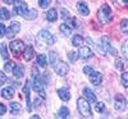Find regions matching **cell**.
Masks as SVG:
<instances>
[{
	"instance_id": "obj_1",
	"label": "cell",
	"mask_w": 128,
	"mask_h": 119,
	"mask_svg": "<svg viewBox=\"0 0 128 119\" xmlns=\"http://www.w3.org/2000/svg\"><path fill=\"white\" fill-rule=\"evenodd\" d=\"M98 19L100 20L102 24H108V23L112 22V19H113V12H112L110 5L102 4L100 6L99 12H98Z\"/></svg>"
},
{
	"instance_id": "obj_2",
	"label": "cell",
	"mask_w": 128,
	"mask_h": 119,
	"mask_svg": "<svg viewBox=\"0 0 128 119\" xmlns=\"http://www.w3.org/2000/svg\"><path fill=\"white\" fill-rule=\"evenodd\" d=\"M32 77H34L32 86H34L35 92H37V94L42 97V99H45L46 95H45V90H44V82L41 81L40 74H38V70H37L36 68H32Z\"/></svg>"
},
{
	"instance_id": "obj_3",
	"label": "cell",
	"mask_w": 128,
	"mask_h": 119,
	"mask_svg": "<svg viewBox=\"0 0 128 119\" xmlns=\"http://www.w3.org/2000/svg\"><path fill=\"white\" fill-rule=\"evenodd\" d=\"M77 108H78L80 114L83 118H91L92 116V112H91V108L88 105V101L84 97H80L77 100Z\"/></svg>"
},
{
	"instance_id": "obj_4",
	"label": "cell",
	"mask_w": 128,
	"mask_h": 119,
	"mask_svg": "<svg viewBox=\"0 0 128 119\" xmlns=\"http://www.w3.org/2000/svg\"><path fill=\"white\" fill-rule=\"evenodd\" d=\"M37 40L41 41L42 44H45V45H54L55 44V37L52 36L49 31H46V30H42V31L38 32Z\"/></svg>"
},
{
	"instance_id": "obj_5",
	"label": "cell",
	"mask_w": 128,
	"mask_h": 119,
	"mask_svg": "<svg viewBox=\"0 0 128 119\" xmlns=\"http://www.w3.org/2000/svg\"><path fill=\"white\" fill-rule=\"evenodd\" d=\"M127 105H128V101L126 99V96H123L122 94L115 95V97H114V108H115L116 112H124L127 109Z\"/></svg>"
},
{
	"instance_id": "obj_6",
	"label": "cell",
	"mask_w": 128,
	"mask_h": 119,
	"mask_svg": "<svg viewBox=\"0 0 128 119\" xmlns=\"http://www.w3.org/2000/svg\"><path fill=\"white\" fill-rule=\"evenodd\" d=\"M101 42H102L101 45H102V49H104L105 52L110 54V55H114V56L118 55V50L112 46V41H110V38L108 36H102L101 37Z\"/></svg>"
},
{
	"instance_id": "obj_7",
	"label": "cell",
	"mask_w": 128,
	"mask_h": 119,
	"mask_svg": "<svg viewBox=\"0 0 128 119\" xmlns=\"http://www.w3.org/2000/svg\"><path fill=\"white\" fill-rule=\"evenodd\" d=\"M9 48H10V51H12L14 55H20V54H23L26 46L23 44V41L20 40H14L9 44Z\"/></svg>"
},
{
	"instance_id": "obj_8",
	"label": "cell",
	"mask_w": 128,
	"mask_h": 119,
	"mask_svg": "<svg viewBox=\"0 0 128 119\" xmlns=\"http://www.w3.org/2000/svg\"><path fill=\"white\" fill-rule=\"evenodd\" d=\"M13 10L14 13L18 14V16H24L27 12H28V6H27V3L22 2V0H16L13 3Z\"/></svg>"
},
{
	"instance_id": "obj_9",
	"label": "cell",
	"mask_w": 128,
	"mask_h": 119,
	"mask_svg": "<svg viewBox=\"0 0 128 119\" xmlns=\"http://www.w3.org/2000/svg\"><path fill=\"white\" fill-rule=\"evenodd\" d=\"M54 70L56 72V74L59 76H67V73L69 72V67H68V64L67 63H64V62H58L55 63V66H54Z\"/></svg>"
},
{
	"instance_id": "obj_10",
	"label": "cell",
	"mask_w": 128,
	"mask_h": 119,
	"mask_svg": "<svg viewBox=\"0 0 128 119\" xmlns=\"http://www.w3.org/2000/svg\"><path fill=\"white\" fill-rule=\"evenodd\" d=\"M19 31H20V23L17 22V20H14V22H12V24L9 26V28H8V31H6L8 37H13V36H16Z\"/></svg>"
},
{
	"instance_id": "obj_11",
	"label": "cell",
	"mask_w": 128,
	"mask_h": 119,
	"mask_svg": "<svg viewBox=\"0 0 128 119\" xmlns=\"http://www.w3.org/2000/svg\"><path fill=\"white\" fill-rule=\"evenodd\" d=\"M88 77H90V82H91L94 86H96V87H98V86H100L101 82H102V74H101L100 72H95V70H94V73L90 74Z\"/></svg>"
},
{
	"instance_id": "obj_12",
	"label": "cell",
	"mask_w": 128,
	"mask_h": 119,
	"mask_svg": "<svg viewBox=\"0 0 128 119\" xmlns=\"http://www.w3.org/2000/svg\"><path fill=\"white\" fill-rule=\"evenodd\" d=\"M56 94L59 95L60 100H63V101H69V100H70V92H69V90H68L67 87L58 88Z\"/></svg>"
},
{
	"instance_id": "obj_13",
	"label": "cell",
	"mask_w": 128,
	"mask_h": 119,
	"mask_svg": "<svg viewBox=\"0 0 128 119\" xmlns=\"http://www.w3.org/2000/svg\"><path fill=\"white\" fill-rule=\"evenodd\" d=\"M83 95H84V99L88 101V104H96V95L87 87L83 88Z\"/></svg>"
},
{
	"instance_id": "obj_14",
	"label": "cell",
	"mask_w": 128,
	"mask_h": 119,
	"mask_svg": "<svg viewBox=\"0 0 128 119\" xmlns=\"http://www.w3.org/2000/svg\"><path fill=\"white\" fill-rule=\"evenodd\" d=\"M80 58L81 59H83V60H86V59H90V58H92V50L90 49V48H87V46H84V48H81L80 49Z\"/></svg>"
},
{
	"instance_id": "obj_15",
	"label": "cell",
	"mask_w": 128,
	"mask_h": 119,
	"mask_svg": "<svg viewBox=\"0 0 128 119\" xmlns=\"http://www.w3.org/2000/svg\"><path fill=\"white\" fill-rule=\"evenodd\" d=\"M23 94L26 95V105H27V112L32 110V106H31V100H30V82H26L24 87H23Z\"/></svg>"
},
{
	"instance_id": "obj_16",
	"label": "cell",
	"mask_w": 128,
	"mask_h": 119,
	"mask_svg": "<svg viewBox=\"0 0 128 119\" xmlns=\"http://www.w3.org/2000/svg\"><path fill=\"white\" fill-rule=\"evenodd\" d=\"M13 76L14 78H22L24 76V67L22 66V64H17V66H14L13 68Z\"/></svg>"
},
{
	"instance_id": "obj_17",
	"label": "cell",
	"mask_w": 128,
	"mask_h": 119,
	"mask_svg": "<svg viewBox=\"0 0 128 119\" xmlns=\"http://www.w3.org/2000/svg\"><path fill=\"white\" fill-rule=\"evenodd\" d=\"M77 10H78V13L82 14V16H88L90 14V9H88L87 4L84 3V2L77 3Z\"/></svg>"
},
{
	"instance_id": "obj_18",
	"label": "cell",
	"mask_w": 128,
	"mask_h": 119,
	"mask_svg": "<svg viewBox=\"0 0 128 119\" xmlns=\"http://www.w3.org/2000/svg\"><path fill=\"white\" fill-rule=\"evenodd\" d=\"M34 56H35V50H34V48H32V46H27V48L24 49V51H23V58H24V60L28 62V60H31Z\"/></svg>"
},
{
	"instance_id": "obj_19",
	"label": "cell",
	"mask_w": 128,
	"mask_h": 119,
	"mask_svg": "<svg viewBox=\"0 0 128 119\" xmlns=\"http://www.w3.org/2000/svg\"><path fill=\"white\" fill-rule=\"evenodd\" d=\"M2 96L4 97L5 100L13 99V96H14V90H13L12 87H5V88L2 91Z\"/></svg>"
},
{
	"instance_id": "obj_20",
	"label": "cell",
	"mask_w": 128,
	"mask_h": 119,
	"mask_svg": "<svg viewBox=\"0 0 128 119\" xmlns=\"http://www.w3.org/2000/svg\"><path fill=\"white\" fill-rule=\"evenodd\" d=\"M58 18V13H56V9L54 8H51L48 10V13H46V19L49 20V22H55Z\"/></svg>"
},
{
	"instance_id": "obj_21",
	"label": "cell",
	"mask_w": 128,
	"mask_h": 119,
	"mask_svg": "<svg viewBox=\"0 0 128 119\" xmlns=\"http://www.w3.org/2000/svg\"><path fill=\"white\" fill-rule=\"evenodd\" d=\"M36 62L40 67H46L48 66V58L45 54H40V55L36 56Z\"/></svg>"
},
{
	"instance_id": "obj_22",
	"label": "cell",
	"mask_w": 128,
	"mask_h": 119,
	"mask_svg": "<svg viewBox=\"0 0 128 119\" xmlns=\"http://www.w3.org/2000/svg\"><path fill=\"white\" fill-rule=\"evenodd\" d=\"M20 110H22V108H20V105L18 102H12L10 104V113H12L13 115H18L20 113Z\"/></svg>"
},
{
	"instance_id": "obj_23",
	"label": "cell",
	"mask_w": 128,
	"mask_h": 119,
	"mask_svg": "<svg viewBox=\"0 0 128 119\" xmlns=\"http://www.w3.org/2000/svg\"><path fill=\"white\" fill-rule=\"evenodd\" d=\"M59 30H60V32H62L64 36H69L70 32H72V28H70L67 23H62L60 27H59Z\"/></svg>"
},
{
	"instance_id": "obj_24",
	"label": "cell",
	"mask_w": 128,
	"mask_h": 119,
	"mask_svg": "<svg viewBox=\"0 0 128 119\" xmlns=\"http://www.w3.org/2000/svg\"><path fill=\"white\" fill-rule=\"evenodd\" d=\"M82 42H83V37L80 36V35H74L72 37V45L73 46H81Z\"/></svg>"
},
{
	"instance_id": "obj_25",
	"label": "cell",
	"mask_w": 128,
	"mask_h": 119,
	"mask_svg": "<svg viewBox=\"0 0 128 119\" xmlns=\"http://www.w3.org/2000/svg\"><path fill=\"white\" fill-rule=\"evenodd\" d=\"M10 18V12L5 8H0V19L2 20H6Z\"/></svg>"
},
{
	"instance_id": "obj_26",
	"label": "cell",
	"mask_w": 128,
	"mask_h": 119,
	"mask_svg": "<svg viewBox=\"0 0 128 119\" xmlns=\"http://www.w3.org/2000/svg\"><path fill=\"white\" fill-rule=\"evenodd\" d=\"M58 116H59V118H68V116H69V110H68V108H67V106L60 108V110L58 112Z\"/></svg>"
},
{
	"instance_id": "obj_27",
	"label": "cell",
	"mask_w": 128,
	"mask_h": 119,
	"mask_svg": "<svg viewBox=\"0 0 128 119\" xmlns=\"http://www.w3.org/2000/svg\"><path fill=\"white\" fill-rule=\"evenodd\" d=\"M0 54H2L3 59H9V54H8V48L5 44H0Z\"/></svg>"
},
{
	"instance_id": "obj_28",
	"label": "cell",
	"mask_w": 128,
	"mask_h": 119,
	"mask_svg": "<svg viewBox=\"0 0 128 119\" xmlns=\"http://www.w3.org/2000/svg\"><path fill=\"white\" fill-rule=\"evenodd\" d=\"M120 30H122V32H123L124 35L128 36V19L127 18L122 19V22H120Z\"/></svg>"
},
{
	"instance_id": "obj_29",
	"label": "cell",
	"mask_w": 128,
	"mask_h": 119,
	"mask_svg": "<svg viewBox=\"0 0 128 119\" xmlns=\"http://www.w3.org/2000/svg\"><path fill=\"white\" fill-rule=\"evenodd\" d=\"M66 23H67V24H68L70 28H76V27H78V20H77L76 18H73V17L68 18Z\"/></svg>"
},
{
	"instance_id": "obj_30",
	"label": "cell",
	"mask_w": 128,
	"mask_h": 119,
	"mask_svg": "<svg viewBox=\"0 0 128 119\" xmlns=\"http://www.w3.org/2000/svg\"><path fill=\"white\" fill-rule=\"evenodd\" d=\"M26 19H35L36 17H37V12H36V10L35 9H32V10H28V12L23 16Z\"/></svg>"
},
{
	"instance_id": "obj_31",
	"label": "cell",
	"mask_w": 128,
	"mask_h": 119,
	"mask_svg": "<svg viewBox=\"0 0 128 119\" xmlns=\"http://www.w3.org/2000/svg\"><path fill=\"white\" fill-rule=\"evenodd\" d=\"M95 109H96V112H98V113H105L106 106H105V104H104V102H96Z\"/></svg>"
},
{
	"instance_id": "obj_32",
	"label": "cell",
	"mask_w": 128,
	"mask_h": 119,
	"mask_svg": "<svg viewBox=\"0 0 128 119\" xmlns=\"http://www.w3.org/2000/svg\"><path fill=\"white\" fill-rule=\"evenodd\" d=\"M78 58H80V55H78L77 52H74V51H69V52H68V59H69V62L74 63V62H77Z\"/></svg>"
},
{
	"instance_id": "obj_33",
	"label": "cell",
	"mask_w": 128,
	"mask_h": 119,
	"mask_svg": "<svg viewBox=\"0 0 128 119\" xmlns=\"http://www.w3.org/2000/svg\"><path fill=\"white\" fill-rule=\"evenodd\" d=\"M122 54H123V56L128 60V40L124 41V44L122 45Z\"/></svg>"
},
{
	"instance_id": "obj_34",
	"label": "cell",
	"mask_w": 128,
	"mask_h": 119,
	"mask_svg": "<svg viewBox=\"0 0 128 119\" xmlns=\"http://www.w3.org/2000/svg\"><path fill=\"white\" fill-rule=\"evenodd\" d=\"M120 80H122V84L124 86V87H128V72L122 73V77H120Z\"/></svg>"
},
{
	"instance_id": "obj_35",
	"label": "cell",
	"mask_w": 128,
	"mask_h": 119,
	"mask_svg": "<svg viewBox=\"0 0 128 119\" xmlns=\"http://www.w3.org/2000/svg\"><path fill=\"white\" fill-rule=\"evenodd\" d=\"M50 4H51V0H38V5L42 9H46Z\"/></svg>"
},
{
	"instance_id": "obj_36",
	"label": "cell",
	"mask_w": 128,
	"mask_h": 119,
	"mask_svg": "<svg viewBox=\"0 0 128 119\" xmlns=\"http://www.w3.org/2000/svg\"><path fill=\"white\" fill-rule=\"evenodd\" d=\"M14 66L16 64L13 63V62H6L5 64H4V69H5V72H10V70H13V68H14Z\"/></svg>"
},
{
	"instance_id": "obj_37",
	"label": "cell",
	"mask_w": 128,
	"mask_h": 119,
	"mask_svg": "<svg viewBox=\"0 0 128 119\" xmlns=\"http://www.w3.org/2000/svg\"><path fill=\"white\" fill-rule=\"evenodd\" d=\"M6 27H5V24L4 23H0V37H4L5 36V34H6Z\"/></svg>"
},
{
	"instance_id": "obj_38",
	"label": "cell",
	"mask_w": 128,
	"mask_h": 119,
	"mask_svg": "<svg viewBox=\"0 0 128 119\" xmlns=\"http://www.w3.org/2000/svg\"><path fill=\"white\" fill-rule=\"evenodd\" d=\"M113 2L116 5H120V6H128V0H113Z\"/></svg>"
},
{
	"instance_id": "obj_39",
	"label": "cell",
	"mask_w": 128,
	"mask_h": 119,
	"mask_svg": "<svg viewBox=\"0 0 128 119\" xmlns=\"http://www.w3.org/2000/svg\"><path fill=\"white\" fill-rule=\"evenodd\" d=\"M115 68L119 69V70H122V69L124 68V64H123V62H122L120 59H116V60H115Z\"/></svg>"
},
{
	"instance_id": "obj_40",
	"label": "cell",
	"mask_w": 128,
	"mask_h": 119,
	"mask_svg": "<svg viewBox=\"0 0 128 119\" xmlns=\"http://www.w3.org/2000/svg\"><path fill=\"white\" fill-rule=\"evenodd\" d=\"M83 73L87 74V76H90V74L94 73V69H92L90 66H86V67H83Z\"/></svg>"
},
{
	"instance_id": "obj_41",
	"label": "cell",
	"mask_w": 128,
	"mask_h": 119,
	"mask_svg": "<svg viewBox=\"0 0 128 119\" xmlns=\"http://www.w3.org/2000/svg\"><path fill=\"white\" fill-rule=\"evenodd\" d=\"M55 58H58L56 56V52L55 51H50V63L51 64H55L56 62H55Z\"/></svg>"
},
{
	"instance_id": "obj_42",
	"label": "cell",
	"mask_w": 128,
	"mask_h": 119,
	"mask_svg": "<svg viewBox=\"0 0 128 119\" xmlns=\"http://www.w3.org/2000/svg\"><path fill=\"white\" fill-rule=\"evenodd\" d=\"M62 17H63V19H64V20H66V19L70 18V14H69L68 10H66V9H62Z\"/></svg>"
},
{
	"instance_id": "obj_43",
	"label": "cell",
	"mask_w": 128,
	"mask_h": 119,
	"mask_svg": "<svg viewBox=\"0 0 128 119\" xmlns=\"http://www.w3.org/2000/svg\"><path fill=\"white\" fill-rule=\"evenodd\" d=\"M5 82H6V76L3 72H0V86L5 84Z\"/></svg>"
},
{
	"instance_id": "obj_44",
	"label": "cell",
	"mask_w": 128,
	"mask_h": 119,
	"mask_svg": "<svg viewBox=\"0 0 128 119\" xmlns=\"http://www.w3.org/2000/svg\"><path fill=\"white\" fill-rule=\"evenodd\" d=\"M6 113V106L4 105V104H2V102H0V116H2V115H4Z\"/></svg>"
},
{
	"instance_id": "obj_45",
	"label": "cell",
	"mask_w": 128,
	"mask_h": 119,
	"mask_svg": "<svg viewBox=\"0 0 128 119\" xmlns=\"http://www.w3.org/2000/svg\"><path fill=\"white\" fill-rule=\"evenodd\" d=\"M3 2H4L5 4H13V3H14V0H3Z\"/></svg>"
}]
</instances>
